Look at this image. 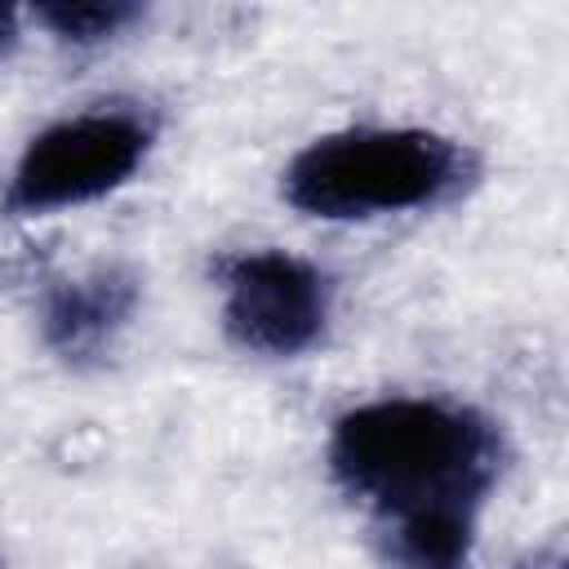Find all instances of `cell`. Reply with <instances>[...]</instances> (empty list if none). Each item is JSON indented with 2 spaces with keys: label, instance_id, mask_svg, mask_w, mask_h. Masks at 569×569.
<instances>
[{
  "label": "cell",
  "instance_id": "6da1fadb",
  "mask_svg": "<svg viewBox=\"0 0 569 569\" xmlns=\"http://www.w3.org/2000/svg\"><path fill=\"white\" fill-rule=\"evenodd\" d=\"M498 431L480 413L418 396L356 405L329 431L333 480L382 520L431 507L476 511L498 480Z\"/></svg>",
  "mask_w": 569,
  "mask_h": 569
},
{
  "label": "cell",
  "instance_id": "7a4b0ae2",
  "mask_svg": "<svg viewBox=\"0 0 569 569\" xmlns=\"http://www.w3.org/2000/svg\"><path fill=\"white\" fill-rule=\"evenodd\" d=\"M476 178V156L413 124H360L311 138L280 173V196L325 222H365L453 200Z\"/></svg>",
  "mask_w": 569,
  "mask_h": 569
},
{
  "label": "cell",
  "instance_id": "3957f363",
  "mask_svg": "<svg viewBox=\"0 0 569 569\" xmlns=\"http://www.w3.org/2000/svg\"><path fill=\"white\" fill-rule=\"evenodd\" d=\"M151 142L156 124L142 111L107 107L67 116L22 147L4 187V213L40 218L53 209H76L98 196H111L142 169Z\"/></svg>",
  "mask_w": 569,
  "mask_h": 569
},
{
  "label": "cell",
  "instance_id": "277c9868",
  "mask_svg": "<svg viewBox=\"0 0 569 569\" xmlns=\"http://www.w3.org/2000/svg\"><path fill=\"white\" fill-rule=\"evenodd\" d=\"M333 316V280L284 249H253L222 262V329L258 356L311 351Z\"/></svg>",
  "mask_w": 569,
  "mask_h": 569
},
{
  "label": "cell",
  "instance_id": "5b68a950",
  "mask_svg": "<svg viewBox=\"0 0 569 569\" xmlns=\"http://www.w3.org/2000/svg\"><path fill=\"white\" fill-rule=\"evenodd\" d=\"M133 307H138V276L120 262L58 280L40 307L44 347L67 365L98 360L116 342V333L129 325Z\"/></svg>",
  "mask_w": 569,
  "mask_h": 569
},
{
  "label": "cell",
  "instance_id": "8992f818",
  "mask_svg": "<svg viewBox=\"0 0 569 569\" xmlns=\"http://www.w3.org/2000/svg\"><path fill=\"white\" fill-rule=\"evenodd\" d=\"M476 547V511L431 507L391 520V560L396 569H467Z\"/></svg>",
  "mask_w": 569,
  "mask_h": 569
},
{
  "label": "cell",
  "instance_id": "52a82bcc",
  "mask_svg": "<svg viewBox=\"0 0 569 569\" xmlns=\"http://www.w3.org/2000/svg\"><path fill=\"white\" fill-rule=\"evenodd\" d=\"M133 18H142L133 0H44L36 4V22L67 44H102L120 36Z\"/></svg>",
  "mask_w": 569,
  "mask_h": 569
},
{
  "label": "cell",
  "instance_id": "ba28073f",
  "mask_svg": "<svg viewBox=\"0 0 569 569\" xmlns=\"http://www.w3.org/2000/svg\"><path fill=\"white\" fill-rule=\"evenodd\" d=\"M13 40H18V9L0 4V58L13 49Z\"/></svg>",
  "mask_w": 569,
  "mask_h": 569
}]
</instances>
